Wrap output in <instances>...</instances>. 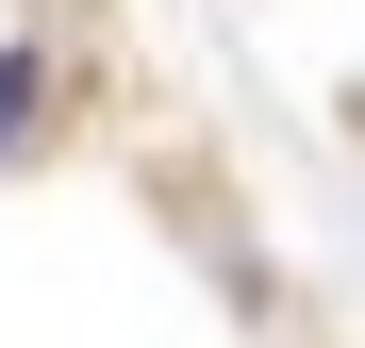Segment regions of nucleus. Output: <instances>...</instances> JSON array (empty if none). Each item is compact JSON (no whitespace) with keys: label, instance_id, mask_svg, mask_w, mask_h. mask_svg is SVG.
I'll list each match as a JSON object with an SVG mask.
<instances>
[{"label":"nucleus","instance_id":"1","mask_svg":"<svg viewBox=\"0 0 365 348\" xmlns=\"http://www.w3.org/2000/svg\"><path fill=\"white\" fill-rule=\"evenodd\" d=\"M50 83H67V67H50V50L17 33V50H0V166H17L34 133H50Z\"/></svg>","mask_w":365,"mask_h":348}]
</instances>
